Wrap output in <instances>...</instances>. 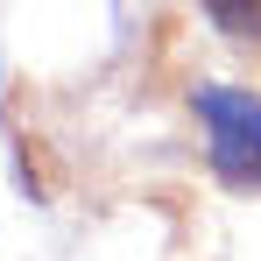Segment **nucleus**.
<instances>
[{
    "label": "nucleus",
    "mask_w": 261,
    "mask_h": 261,
    "mask_svg": "<svg viewBox=\"0 0 261 261\" xmlns=\"http://www.w3.org/2000/svg\"><path fill=\"white\" fill-rule=\"evenodd\" d=\"M198 113H205V134H212V170L226 184H261V99L205 85Z\"/></svg>",
    "instance_id": "nucleus-1"
},
{
    "label": "nucleus",
    "mask_w": 261,
    "mask_h": 261,
    "mask_svg": "<svg viewBox=\"0 0 261 261\" xmlns=\"http://www.w3.org/2000/svg\"><path fill=\"white\" fill-rule=\"evenodd\" d=\"M198 7L219 21V36H233V43H261V0H198Z\"/></svg>",
    "instance_id": "nucleus-2"
}]
</instances>
